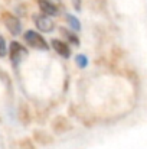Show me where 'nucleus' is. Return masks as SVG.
I'll use <instances>...</instances> for the list:
<instances>
[{
	"instance_id": "f257e3e1",
	"label": "nucleus",
	"mask_w": 147,
	"mask_h": 149,
	"mask_svg": "<svg viewBox=\"0 0 147 149\" xmlns=\"http://www.w3.org/2000/svg\"><path fill=\"white\" fill-rule=\"evenodd\" d=\"M23 38H25V42L30 48H33V49H38V51L49 49V45H48V42H46V39L41 33H38L35 31H26L25 35H23Z\"/></svg>"
},
{
	"instance_id": "f03ea898",
	"label": "nucleus",
	"mask_w": 147,
	"mask_h": 149,
	"mask_svg": "<svg viewBox=\"0 0 147 149\" xmlns=\"http://www.w3.org/2000/svg\"><path fill=\"white\" fill-rule=\"evenodd\" d=\"M9 54H10L12 64H13L14 67H17V65L28 56V49H26L23 45H20L19 42L13 41V42L10 44V47H9Z\"/></svg>"
},
{
	"instance_id": "7ed1b4c3",
	"label": "nucleus",
	"mask_w": 147,
	"mask_h": 149,
	"mask_svg": "<svg viewBox=\"0 0 147 149\" xmlns=\"http://www.w3.org/2000/svg\"><path fill=\"white\" fill-rule=\"evenodd\" d=\"M3 22H4L6 28L9 29V32H10L12 35H19V33L22 32V25H20V20H19L16 16L6 13V15L3 16Z\"/></svg>"
},
{
	"instance_id": "20e7f679",
	"label": "nucleus",
	"mask_w": 147,
	"mask_h": 149,
	"mask_svg": "<svg viewBox=\"0 0 147 149\" xmlns=\"http://www.w3.org/2000/svg\"><path fill=\"white\" fill-rule=\"evenodd\" d=\"M35 25H36V28H38L39 31H42V32H45V33L52 32L53 28H55L52 19H50L49 16H45V15H36V16H35Z\"/></svg>"
},
{
	"instance_id": "39448f33",
	"label": "nucleus",
	"mask_w": 147,
	"mask_h": 149,
	"mask_svg": "<svg viewBox=\"0 0 147 149\" xmlns=\"http://www.w3.org/2000/svg\"><path fill=\"white\" fill-rule=\"evenodd\" d=\"M50 45L55 49V52H58L62 58H69L71 56V48H69V45L66 42H63L61 39H52Z\"/></svg>"
},
{
	"instance_id": "423d86ee",
	"label": "nucleus",
	"mask_w": 147,
	"mask_h": 149,
	"mask_svg": "<svg viewBox=\"0 0 147 149\" xmlns=\"http://www.w3.org/2000/svg\"><path fill=\"white\" fill-rule=\"evenodd\" d=\"M38 3H39V7H41L42 15H45V16H49V17L50 16H56L58 12H59L58 6L55 3H52L50 0H39Z\"/></svg>"
},
{
	"instance_id": "0eeeda50",
	"label": "nucleus",
	"mask_w": 147,
	"mask_h": 149,
	"mask_svg": "<svg viewBox=\"0 0 147 149\" xmlns=\"http://www.w3.org/2000/svg\"><path fill=\"white\" fill-rule=\"evenodd\" d=\"M61 33H62V36H63V38H66V41H68V42H71L72 45H79V39H78V36H77L74 32H71L69 29L61 28Z\"/></svg>"
},
{
	"instance_id": "6e6552de",
	"label": "nucleus",
	"mask_w": 147,
	"mask_h": 149,
	"mask_svg": "<svg viewBox=\"0 0 147 149\" xmlns=\"http://www.w3.org/2000/svg\"><path fill=\"white\" fill-rule=\"evenodd\" d=\"M65 19H66L68 26H71L74 31H79V29H81V22H79V19H78L77 16H74V15H71V13H66V15H65Z\"/></svg>"
},
{
	"instance_id": "1a4fd4ad",
	"label": "nucleus",
	"mask_w": 147,
	"mask_h": 149,
	"mask_svg": "<svg viewBox=\"0 0 147 149\" xmlns=\"http://www.w3.org/2000/svg\"><path fill=\"white\" fill-rule=\"evenodd\" d=\"M75 61H77V65L79 68H87V65H88V58L84 54H78L77 58H75Z\"/></svg>"
},
{
	"instance_id": "9d476101",
	"label": "nucleus",
	"mask_w": 147,
	"mask_h": 149,
	"mask_svg": "<svg viewBox=\"0 0 147 149\" xmlns=\"http://www.w3.org/2000/svg\"><path fill=\"white\" fill-rule=\"evenodd\" d=\"M7 54V48H6V42L4 39L0 36V56H4Z\"/></svg>"
},
{
	"instance_id": "9b49d317",
	"label": "nucleus",
	"mask_w": 147,
	"mask_h": 149,
	"mask_svg": "<svg viewBox=\"0 0 147 149\" xmlns=\"http://www.w3.org/2000/svg\"><path fill=\"white\" fill-rule=\"evenodd\" d=\"M72 1H74L72 4H74L75 10H79V9H81V0H72Z\"/></svg>"
}]
</instances>
